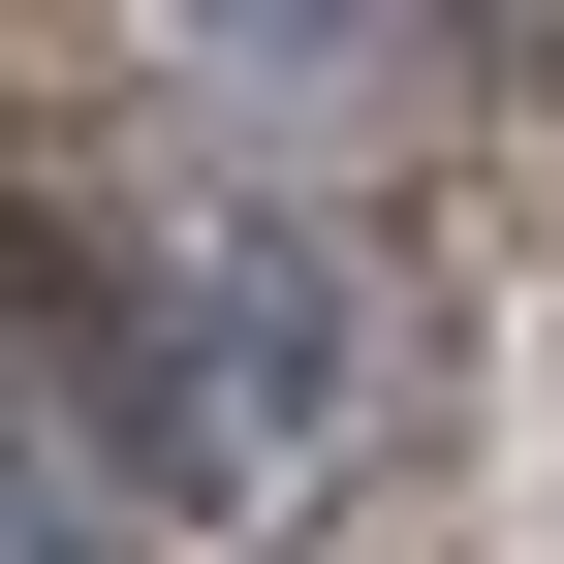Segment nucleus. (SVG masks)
<instances>
[{"instance_id": "f03ea898", "label": "nucleus", "mask_w": 564, "mask_h": 564, "mask_svg": "<svg viewBox=\"0 0 564 564\" xmlns=\"http://www.w3.org/2000/svg\"><path fill=\"white\" fill-rule=\"evenodd\" d=\"M0 564H126V470L95 440H0Z\"/></svg>"}, {"instance_id": "f257e3e1", "label": "nucleus", "mask_w": 564, "mask_h": 564, "mask_svg": "<svg viewBox=\"0 0 564 564\" xmlns=\"http://www.w3.org/2000/svg\"><path fill=\"white\" fill-rule=\"evenodd\" d=\"M95 408H126L158 502H282V470L345 440V314H314L282 251H126V282H95Z\"/></svg>"}]
</instances>
